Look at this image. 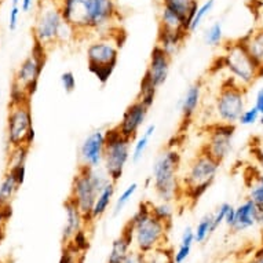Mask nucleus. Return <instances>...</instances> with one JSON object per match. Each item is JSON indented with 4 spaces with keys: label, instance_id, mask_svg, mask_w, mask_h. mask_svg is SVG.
Wrapping results in <instances>:
<instances>
[{
    "label": "nucleus",
    "instance_id": "7ed1b4c3",
    "mask_svg": "<svg viewBox=\"0 0 263 263\" xmlns=\"http://www.w3.org/2000/svg\"><path fill=\"white\" fill-rule=\"evenodd\" d=\"M181 153L177 147L164 149L152 170V185L159 201L175 203L181 199Z\"/></svg>",
    "mask_w": 263,
    "mask_h": 263
},
{
    "label": "nucleus",
    "instance_id": "f704fd0d",
    "mask_svg": "<svg viewBox=\"0 0 263 263\" xmlns=\"http://www.w3.org/2000/svg\"><path fill=\"white\" fill-rule=\"evenodd\" d=\"M205 44L211 46V47H218L223 42V26L220 22H214L204 35Z\"/></svg>",
    "mask_w": 263,
    "mask_h": 263
},
{
    "label": "nucleus",
    "instance_id": "4c0bfd02",
    "mask_svg": "<svg viewBox=\"0 0 263 263\" xmlns=\"http://www.w3.org/2000/svg\"><path fill=\"white\" fill-rule=\"evenodd\" d=\"M258 121H260V113L258 112V109L255 106H251V108L244 109V112L241 113V116L238 119L237 124L250 127V125L256 124Z\"/></svg>",
    "mask_w": 263,
    "mask_h": 263
},
{
    "label": "nucleus",
    "instance_id": "49530a36",
    "mask_svg": "<svg viewBox=\"0 0 263 263\" xmlns=\"http://www.w3.org/2000/svg\"><path fill=\"white\" fill-rule=\"evenodd\" d=\"M196 242V237H194V229L192 228H186L183 230L181 237V242L179 244H185V246L193 247V244Z\"/></svg>",
    "mask_w": 263,
    "mask_h": 263
},
{
    "label": "nucleus",
    "instance_id": "79ce46f5",
    "mask_svg": "<svg viewBox=\"0 0 263 263\" xmlns=\"http://www.w3.org/2000/svg\"><path fill=\"white\" fill-rule=\"evenodd\" d=\"M230 205H232V204L229 203L220 204L219 207L216 208V211L212 214V216H214V230H215V232L224 223V218H226V214H228Z\"/></svg>",
    "mask_w": 263,
    "mask_h": 263
},
{
    "label": "nucleus",
    "instance_id": "6ab92c4d",
    "mask_svg": "<svg viewBox=\"0 0 263 263\" xmlns=\"http://www.w3.org/2000/svg\"><path fill=\"white\" fill-rule=\"evenodd\" d=\"M259 207L251 199L242 201L238 207H236V216L234 222L230 228V232L233 233H242L246 230H250L258 224Z\"/></svg>",
    "mask_w": 263,
    "mask_h": 263
},
{
    "label": "nucleus",
    "instance_id": "7c9ffc66",
    "mask_svg": "<svg viewBox=\"0 0 263 263\" xmlns=\"http://www.w3.org/2000/svg\"><path fill=\"white\" fill-rule=\"evenodd\" d=\"M138 187H139L138 183H137V182H133V183H129V185L127 186L123 192H121L120 196L115 200V204H113V211H112L113 216L120 215L121 212H123V210L127 207V204L133 200L135 193L138 192Z\"/></svg>",
    "mask_w": 263,
    "mask_h": 263
},
{
    "label": "nucleus",
    "instance_id": "72a5a7b5",
    "mask_svg": "<svg viewBox=\"0 0 263 263\" xmlns=\"http://www.w3.org/2000/svg\"><path fill=\"white\" fill-rule=\"evenodd\" d=\"M86 252L78 250L72 242H65L58 263H84Z\"/></svg>",
    "mask_w": 263,
    "mask_h": 263
},
{
    "label": "nucleus",
    "instance_id": "cd10ccee",
    "mask_svg": "<svg viewBox=\"0 0 263 263\" xmlns=\"http://www.w3.org/2000/svg\"><path fill=\"white\" fill-rule=\"evenodd\" d=\"M21 185L10 173H6L0 183V205H11V201L20 190Z\"/></svg>",
    "mask_w": 263,
    "mask_h": 263
},
{
    "label": "nucleus",
    "instance_id": "39448f33",
    "mask_svg": "<svg viewBox=\"0 0 263 263\" xmlns=\"http://www.w3.org/2000/svg\"><path fill=\"white\" fill-rule=\"evenodd\" d=\"M216 62L219 66L218 70H226L229 79L247 90L263 76V69L251 58L238 39L224 44L223 54L216 60Z\"/></svg>",
    "mask_w": 263,
    "mask_h": 263
},
{
    "label": "nucleus",
    "instance_id": "423d86ee",
    "mask_svg": "<svg viewBox=\"0 0 263 263\" xmlns=\"http://www.w3.org/2000/svg\"><path fill=\"white\" fill-rule=\"evenodd\" d=\"M112 181L104 167L88 168L86 165H79L78 173L73 177L69 197L78 204L83 215L86 216L87 224L92 223L91 212L98 194L109 182Z\"/></svg>",
    "mask_w": 263,
    "mask_h": 263
},
{
    "label": "nucleus",
    "instance_id": "6e6552de",
    "mask_svg": "<svg viewBox=\"0 0 263 263\" xmlns=\"http://www.w3.org/2000/svg\"><path fill=\"white\" fill-rule=\"evenodd\" d=\"M64 21L58 0H40L36 11L35 24L32 28L33 42L42 44L47 50L52 46H57Z\"/></svg>",
    "mask_w": 263,
    "mask_h": 263
},
{
    "label": "nucleus",
    "instance_id": "f257e3e1",
    "mask_svg": "<svg viewBox=\"0 0 263 263\" xmlns=\"http://www.w3.org/2000/svg\"><path fill=\"white\" fill-rule=\"evenodd\" d=\"M121 35L124 33L120 28H116L110 33L97 36L87 46V66L91 74H94V78L101 84H106L116 69L120 48L123 46Z\"/></svg>",
    "mask_w": 263,
    "mask_h": 263
},
{
    "label": "nucleus",
    "instance_id": "aec40b11",
    "mask_svg": "<svg viewBox=\"0 0 263 263\" xmlns=\"http://www.w3.org/2000/svg\"><path fill=\"white\" fill-rule=\"evenodd\" d=\"M203 98V86L201 82H197L186 90L181 100L179 110H181L182 123L183 124H190L193 119L197 115V110L200 108V102Z\"/></svg>",
    "mask_w": 263,
    "mask_h": 263
},
{
    "label": "nucleus",
    "instance_id": "37998d69",
    "mask_svg": "<svg viewBox=\"0 0 263 263\" xmlns=\"http://www.w3.org/2000/svg\"><path fill=\"white\" fill-rule=\"evenodd\" d=\"M190 252H192V247L185 246V244H179L178 250L174 251V254H173L174 263L186 262V259L190 256Z\"/></svg>",
    "mask_w": 263,
    "mask_h": 263
},
{
    "label": "nucleus",
    "instance_id": "473e14b6",
    "mask_svg": "<svg viewBox=\"0 0 263 263\" xmlns=\"http://www.w3.org/2000/svg\"><path fill=\"white\" fill-rule=\"evenodd\" d=\"M214 7H215V0H204L203 3H200L199 9L194 14L192 24H190V33H193V32L199 29L201 24L204 22V20L211 14Z\"/></svg>",
    "mask_w": 263,
    "mask_h": 263
},
{
    "label": "nucleus",
    "instance_id": "c9c22d12",
    "mask_svg": "<svg viewBox=\"0 0 263 263\" xmlns=\"http://www.w3.org/2000/svg\"><path fill=\"white\" fill-rule=\"evenodd\" d=\"M174 251L164 247L146 254V263H174Z\"/></svg>",
    "mask_w": 263,
    "mask_h": 263
},
{
    "label": "nucleus",
    "instance_id": "9d476101",
    "mask_svg": "<svg viewBox=\"0 0 263 263\" xmlns=\"http://www.w3.org/2000/svg\"><path fill=\"white\" fill-rule=\"evenodd\" d=\"M36 133L30 101L21 104H10L7 115V142L10 147H29L35 141Z\"/></svg>",
    "mask_w": 263,
    "mask_h": 263
},
{
    "label": "nucleus",
    "instance_id": "f3484780",
    "mask_svg": "<svg viewBox=\"0 0 263 263\" xmlns=\"http://www.w3.org/2000/svg\"><path fill=\"white\" fill-rule=\"evenodd\" d=\"M61 14L73 26L78 36H86V20L88 0H58Z\"/></svg>",
    "mask_w": 263,
    "mask_h": 263
},
{
    "label": "nucleus",
    "instance_id": "393cba45",
    "mask_svg": "<svg viewBox=\"0 0 263 263\" xmlns=\"http://www.w3.org/2000/svg\"><path fill=\"white\" fill-rule=\"evenodd\" d=\"M116 185L113 181H110L108 185L105 186L104 189L101 190L98 197L95 200L94 207H92V212H91V220L101 219L102 216L109 211V208L112 205L113 199H115V193H116Z\"/></svg>",
    "mask_w": 263,
    "mask_h": 263
},
{
    "label": "nucleus",
    "instance_id": "8fccbe9b",
    "mask_svg": "<svg viewBox=\"0 0 263 263\" xmlns=\"http://www.w3.org/2000/svg\"><path fill=\"white\" fill-rule=\"evenodd\" d=\"M234 216H236V207H233V205H230L228 214H226V218H224V224H226V226H228L229 229L232 228V224H233Z\"/></svg>",
    "mask_w": 263,
    "mask_h": 263
},
{
    "label": "nucleus",
    "instance_id": "412c9836",
    "mask_svg": "<svg viewBox=\"0 0 263 263\" xmlns=\"http://www.w3.org/2000/svg\"><path fill=\"white\" fill-rule=\"evenodd\" d=\"M134 250V242H133V228L127 220V223L123 226L120 234L117 236L112 242L110 252L108 255L106 263H123L127 255Z\"/></svg>",
    "mask_w": 263,
    "mask_h": 263
},
{
    "label": "nucleus",
    "instance_id": "bb28decb",
    "mask_svg": "<svg viewBox=\"0 0 263 263\" xmlns=\"http://www.w3.org/2000/svg\"><path fill=\"white\" fill-rule=\"evenodd\" d=\"M156 133V124H149L146 125V128L143 129L142 135L137 139V142L134 143V146H133V151H131V160H133V163H138L141 161L145 155V152H146L147 146H149V143H151V139L153 138V135Z\"/></svg>",
    "mask_w": 263,
    "mask_h": 263
},
{
    "label": "nucleus",
    "instance_id": "c85d7f7f",
    "mask_svg": "<svg viewBox=\"0 0 263 263\" xmlns=\"http://www.w3.org/2000/svg\"><path fill=\"white\" fill-rule=\"evenodd\" d=\"M214 233H215V230H214V216H212V214H207L199 220L197 226L194 228L196 242L201 244V242L207 241Z\"/></svg>",
    "mask_w": 263,
    "mask_h": 263
},
{
    "label": "nucleus",
    "instance_id": "2f4dec72",
    "mask_svg": "<svg viewBox=\"0 0 263 263\" xmlns=\"http://www.w3.org/2000/svg\"><path fill=\"white\" fill-rule=\"evenodd\" d=\"M152 214L159 220L171 226L174 215H175V210L173 207V203L159 201V203H152Z\"/></svg>",
    "mask_w": 263,
    "mask_h": 263
},
{
    "label": "nucleus",
    "instance_id": "20e7f679",
    "mask_svg": "<svg viewBox=\"0 0 263 263\" xmlns=\"http://www.w3.org/2000/svg\"><path fill=\"white\" fill-rule=\"evenodd\" d=\"M219 167V161L200 151L181 175V199L194 205L215 182Z\"/></svg>",
    "mask_w": 263,
    "mask_h": 263
},
{
    "label": "nucleus",
    "instance_id": "de8ad7c7",
    "mask_svg": "<svg viewBox=\"0 0 263 263\" xmlns=\"http://www.w3.org/2000/svg\"><path fill=\"white\" fill-rule=\"evenodd\" d=\"M254 106L258 109V112L260 113V123L263 124V87H260L256 94H255V102Z\"/></svg>",
    "mask_w": 263,
    "mask_h": 263
},
{
    "label": "nucleus",
    "instance_id": "2eb2a0df",
    "mask_svg": "<svg viewBox=\"0 0 263 263\" xmlns=\"http://www.w3.org/2000/svg\"><path fill=\"white\" fill-rule=\"evenodd\" d=\"M149 109L151 108H147L146 105L139 100H135L134 102H131L125 108L124 113L121 116V120L117 124L121 134L131 139V141H134L138 137L139 131L145 124V121H146Z\"/></svg>",
    "mask_w": 263,
    "mask_h": 263
},
{
    "label": "nucleus",
    "instance_id": "5701e85b",
    "mask_svg": "<svg viewBox=\"0 0 263 263\" xmlns=\"http://www.w3.org/2000/svg\"><path fill=\"white\" fill-rule=\"evenodd\" d=\"M238 40L251 58L263 69V28L251 30Z\"/></svg>",
    "mask_w": 263,
    "mask_h": 263
},
{
    "label": "nucleus",
    "instance_id": "ddd939ff",
    "mask_svg": "<svg viewBox=\"0 0 263 263\" xmlns=\"http://www.w3.org/2000/svg\"><path fill=\"white\" fill-rule=\"evenodd\" d=\"M234 135H236V124L215 121L207 127L205 141L203 146L200 147V151L205 152L207 155L222 164L233 149Z\"/></svg>",
    "mask_w": 263,
    "mask_h": 263
},
{
    "label": "nucleus",
    "instance_id": "603ef678",
    "mask_svg": "<svg viewBox=\"0 0 263 263\" xmlns=\"http://www.w3.org/2000/svg\"><path fill=\"white\" fill-rule=\"evenodd\" d=\"M33 6V0H21V10L24 13H28Z\"/></svg>",
    "mask_w": 263,
    "mask_h": 263
},
{
    "label": "nucleus",
    "instance_id": "a878e982",
    "mask_svg": "<svg viewBox=\"0 0 263 263\" xmlns=\"http://www.w3.org/2000/svg\"><path fill=\"white\" fill-rule=\"evenodd\" d=\"M159 28H164V29L177 30V32H187L190 33L187 26H186L185 21L181 15H178L177 13H174L171 10L161 7L159 15Z\"/></svg>",
    "mask_w": 263,
    "mask_h": 263
},
{
    "label": "nucleus",
    "instance_id": "09e8293b",
    "mask_svg": "<svg viewBox=\"0 0 263 263\" xmlns=\"http://www.w3.org/2000/svg\"><path fill=\"white\" fill-rule=\"evenodd\" d=\"M247 263H263V244H260V247L255 251L254 255Z\"/></svg>",
    "mask_w": 263,
    "mask_h": 263
},
{
    "label": "nucleus",
    "instance_id": "c03bdc74",
    "mask_svg": "<svg viewBox=\"0 0 263 263\" xmlns=\"http://www.w3.org/2000/svg\"><path fill=\"white\" fill-rule=\"evenodd\" d=\"M123 263H146V254H142L137 250H131Z\"/></svg>",
    "mask_w": 263,
    "mask_h": 263
},
{
    "label": "nucleus",
    "instance_id": "a18cd8bd",
    "mask_svg": "<svg viewBox=\"0 0 263 263\" xmlns=\"http://www.w3.org/2000/svg\"><path fill=\"white\" fill-rule=\"evenodd\" d=\"M11 205H0V233L5 230L6 222L11 218Z\"/></svg>",
    "mask_w": 263,
    "mask_h": 263
},
{
    "label": "nucleus",
    "instance_id": "3c124183",
    "mask_svg": "<svg viewBox=\"0 0 263 263\" xmlns=\"http://www.w3.org/2000/svg\"><path fill=\"white\" fill-rule=\"evenodd\" d=\"M258 226H259V230H260V242L263 244V207H259Z\"/></svg>",
    "mask_w": 263,
    "mask_h": 263
},
{
    "label": "nucleus",
    "instance_id": "58836bf2",
    "mask_svg": "<svg viewBox=\"0 0 263 263\" xmlns=\"http://www.w3.org/2000/svg\"><path fill=\"white\" fill-rule=\"evenodd\" d=\"M258 207H263V175L258 178V181L250 187V197Z\"/></svg>",
    "mask_w": 263,
    "mask_h": 263
},
{
    "label": "nucleus",
    "instance_id": "1a4fd4ad",
    "mask_svg": "<svg viewBox=\"0 0 263 263\" xmlns=\"http://www.w3.org/2000/svg\"><path fill=\"white\" fill-rule=\"evenodd\" d=\"M247 108V88L238 86L232 79H224L214 101L216 120L226 124H237Z\"/></svg>",
    "mask_w": 263,
    "mask_h": 263
},
{
    "label": "nucleus",
    "instance_id": "ea45409f",
    "mask_svg": "<svg viewBox=\"0 0 263 263\" xmlns=\"http://www.w3.org/2000/svg\"><path fill=\"white\" fill-rule=\"evenodd\" d=\"M60 82H61V86L64 88L65 92H73L76 90V86H78V82H76V76H74L73 72H70V70H66L64 73L61 74L60 78Z\"/></svg>",
    "mask_w": 263,
    "mask_h": 263
},
{
    "label": "nucleus",
    "instance_id": "0eeeda50",
    "mask_svg": "<svg viewBox=\"0 0 263 263\" xmlns=\"http://www.w3.org/2000/svg\"><path fill=\"white\" fill-rule=\"evenodd\" d=\"M131 139L121 134L117 125L105 131V155L102 167L115 183L120 181L131 159Z\"/></svg>",
    "mask_w": 263,
    "mask_h": 263
},
{
    "label": "nucleus",
    "instance_id": "e433bc0d",
    "mask_svg": "<svg viewBox=\"0 0 263 263\" xmlns=\"http://www.w3.org/2000/svg\"><path fill=\"white\" fill-rule=\"evenodd\" d=\"M70 242H72L78 250L82 251V252H87L88 248H90V234H88L87 228L80 229L78 233L74 234L73 237H72Z\"/></svg>",
    "mask_w": 263,
    "mask_h": 263
},
{
    "label": "nucleus",
    "instance_id": "a211bd4d",
    "mask_svg": "<svg viewBox=\"0 0 263 263\" xmlns=\"http://www.w3.org/2000/svg\"><path fill=\"white\" fill-rule=\"evenodd\" d=\"M65 208V224L64 230H62V242H68L72 240L74 234L78 233L79 230L83 228H87L86 216L83 215L78 204L74 203L73 200L68 197L64 204Z\"/></svg>",
    "mask_w": 263,
    "mask_h": 263
},
{
    "label": "nucleus",
    "instance_id": "9b49d317",
    "mask_svg": "<svg viewBox=\"0 0 263 263\" xmlns=\"http://www.w3.org/2000/svg\"><path fill=\"white\" fill-rule=\"evenodd\" d=\"M47 60V48L35 43L33 48L14 73L11 86L17 87L32 98L39 87V80Z\"/></svg>",
    "mask_w": 263,
    "mask_h": 263
},
{
    "label": "nucleus",
    "instance_id": "864d4df0",
    "mask_svg": "<svg viewBox=\"0 0 263 263\" xmlns=\"http://www.w3.org/2000/svg\"><path fill=\"white\" fill-rule=\"evenodd\" d=\"M2 2H3V0H0V5H2Z\"/></svg>",
    "mask_w": 263,
    "mask_h": 263
},
{
    "label": "nucleus",
    "instance_id": "f8f14e48",
    "mask_svg": "<svg viewBox=\"0 0 263 263\" xmlns=\"http://www.w3.org/2000/svg\"><path fill=\"white\" fill-rule=\"evenodd\" d=\"M119 7L117 0H88L86 20L87 35H106L119 26Z\"/></svg>",
    "mask_w": 263,
    "mask_h": 263
},
{
    "label": "nucleus",
    "instance_id": "f03ea898",
    "mask_svg": "<svg viewBox=\"0 0 263 263\" xmlns=\"http://www.w3.org/2000/svg\"><path fill=\"white\" fill-rule=\"evenodd\" d=\"M133 228V242L134 250L149 254L152 251L165 247L167 236L171 226L159 220L152 214L151 201H142L138 210L128 219Z\"/></svg>",
    "mask_w": 263,
    "mask_h": 263
},
{
    "label": "nucleus",
    "instance_id": "4be33fe9",
    "mask_svg": "<svg viewBox=\"0 0 263 263\" xmlns=\"http://www.w3.org/2000/svg\"><path fill=\"white\" fill-rule=\"evenodd\" d=\"M190 33H187V32H177V30L159 28L156 44L163 50H165L170 55L174 57L179 51V48L182 47V44L185 43V40L187 39Z\"/></svg>",
    "mask_w": 263,
    "mask_h": 263
},
{
    "label": "nucleus",
    "instance_id": "4468645a",
    "mask_svg": "<svg viewBox=\"0 0 263 263\" xmlns=\"http://www.w3.org/2000/svg\"><path fill=\"white\" fill-rule=\"evenodd\" d=\"M80 164L88 168H100L104 164L105 131L97 129L86 137L80 145Z\"/></svg>",
    "mask_w": 263,
    "mask_h": 263
},
{
    "label": "nucleus",
    "instance_id": "c756f323",
    "mask_svg": "<svg viewBox=\"0 0 263 263\" xmlns=\"http://www.w3.org/2000/svg\"><path fill=\"white\" fill-rule=\"evenodd\" d=\"M157 91H159V88H157V87L143 74L142 80H141V84H139V92L138 97H137V100L143 102L147 108H152L153 104H155Z\"/></svg>",
    "mask_w": 263,
    "mask_h": 263
},
{
    "label": "nucleus",
    "instance_id": "b1692460",
    "mask_svg": "<svg viewBox=\"0 0 263 263\" xmlns=\"http://www.w3.org/2000/svg\"><path fill=\"white\" fill-rule=\"evenodd\" d=\"M200 6V0H161V7L181 15L190 32V24Z\"/></svg>",
    "mask_w": 263,
    "mask_h": 263
},
{
    "label": "nucleus",
    "instance_id": "dca6fc26",
    "mask_svg": "<svg viewBox=\"0 0 263 263\" xmlns=\"http://www.w3.org/2000/svg\"><path fill=\"white\" fill-rule=\"evenodd\" d=\"M171 62H173V55H170L165 50H163L156 44L153 50H152L151 57H149L145 76L157 88H160L168 79L170 70H171Z\"/></svg>",
    "mask_w": 263,
    "mask_h": 263
},
{
    "label": "nucleus",
    "instance_id": "a19ab883",
    "mask_svg": "<svg viewBox=\"0 0 263 263\" xmlns=\"http://www.w3.org/2000/svg\"><path fill=\"white\" fill-rule=\"evenodd\" d=\"M21 0H11V9L9 13V28L10 30H15L18 26V20L21 14Z\"/></svg>",
    "mask_w": 263,
    "mask_h": 263
}]
</instances>
